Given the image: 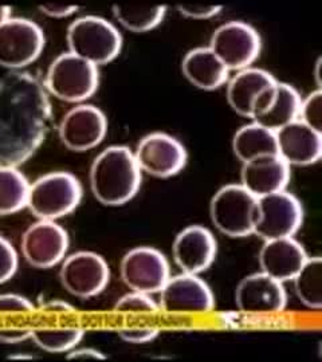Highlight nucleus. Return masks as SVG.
<instances>
[{
	"label": "nucleus",
	"mask_w": 322,
	"mask_h": 362,
	"mask_svg": "<svg viewBox=\"0 0 322 362\" xmlns=\"http://www.w3.org/2000/svg\"><path fill=\"white\" fill-rule=\"evenodd\" d=\"M45 34L33 21L8 18L0 26V66L21 70L31 65L45 49Z\"/></svg>",
	"instance_id": "obj_9"
},
{
	"label": "nucleus",
	"mask_w": 322,
	"mask_h": 362,
	"mask_svg": "<svg viewBox=\"0 0 322 362\" xmlns=\"http://www.w3.org/2000/svg\"><path fill=\"white\" fill-rule=\"evenodd\" d=\"M235 303L246 315H274L287 305L284 284L263 272L245 276L235 288Z\"/></svg>",
	"instance_id": "obj_17"
},
{
	"label": "nucleus",
	"mask_w": 322,
	"mask_h": 362,
	"mask_svg": "<svg viewBox=\"0 0 322 362\" xmlns=\"http://www.w3.org/2000/svg\"><path fill=\"white\" fill-rule=\"evenodd\" d=\"M85 336L84 330L66 329V330H33L31 339L34 344L49 353H69L77 348Z\"/></svg>",
	"instance_id": "obj_28"
},
{
	"label": "nucleus",
	"mask_w": 322,
	"mask_h": 362,
	"mask_svg": "<svg viewBox=\"0 0 322 362\" xmlns=\"http://www.w3.org/2000/svg\"><path fill=\"white\" fill-rule=\"evenodd\" d=\"M277 83L269 71L247 67L229 78L227 101L235 113L254 121L269 107Z\"/></svg>",
	"instance_id": "obj_7"
},
{
	"label": "nucleus",
	"mask_w": 322,
	"mask_h": 362,
	"mask_svg": "<svg viewBox=\"0 0 322 362\" xmlns=\"http://www.w3.org/2000/svg\"><path fill=\"white\" fill-rule=\"evenodd\" d=\"M69 52L103 66L115 61L122 50V35L110 22L100 16H82L67 28Z\"/></svg>",
	"instance_id": "obj_4"
},
{
	"label": "nucleus",
	"mask_w": 322,
	"mask_h": 362,
	"mask_svg": "<svg viewBox=\"0 0 322 362\" xmlns=\"http://www.w3.org/2000/svg\"><path fill=\"white\" fill-rule=\"evenodd\" d=\"M10 360H34L35 357L31 354H13L8 357Z\"/></svg>",
	"instance_id": "obj_41"
},
{
	"label": "nucleus",
	"mask_w": 322,
	"mask_h": 362,
	"mask_svg": "<svg viewBox=\"0 0 322 362\" xmlns=\"http://www.w3.org/2000/svg\"><path fill=\"white\" fill-rule=\"evenodd\" d=\"M121 278L132 291L159 293L171 276L164 254L154 247H136L124 255L120 266Z\"/></svg>",
	"instance_id": "obj_14"
},
{
	"label": "nucleus",
	"mask_w": 322,
	"mask_h": 362,
	"mask_svg": "<svg viewBox=\"0 0 322 362\" xmlns=\"http://www.w3.org/2000/svg\"><path fill=\"white\" fill-rule=\"evenodd\" d=\"M308 258L305 248L294 238L265 240L258 255L260 272L281 284L293 281Z\"/></svg>",
	"instance_id": "obj_20"
},
{
	"label": "nucleus",
	"mask_w": 322,
	"mask_h": 362,
	"mask_svg": "<svg viewBox=\"0 0 322 362\" xmlns=\"http://www.w3.org/2000/svg\"><path fill=\"white\" fill-rule=\"evenodd\" d=\"M321 66H322V58L320 57L318 59H317V62H316V66H314V81H316V83H317V86H318V89L321 90Z\"/></svg>",
	"instance_id": "obj_39"
},
{
	"label": "nucleus",
	"mask_w": 322,
	"mask_h": 362,
	"mask_svg": "<svg viewBox=\"0 0 322 362\" xmlns=\"http://www.w3.org/2000/svg\"><path fill=\"white\" fill-rule=\"evenodd\" d=\"M69 235L52 220H39L22 235V255L35 269H52L64 260L69 250Z\"/></svg>",
	"instance_id": "obj_15"
},
{
	"label": "nucleus",
	"mask_w": 322,
	"mask_h": 362,
	"mask_svg": "<svg viewBox=\"0 0 322 362\" xmlns=\"http://www.w3.org/2000/svg\"><path fill=\"white\" fill-rule=\"evenodd\" d=\"M208 47L229 71H241L257 61L262 50V39L254 27L232 21L214 31Z\"/></svg>",
	"instance_id": "obj_8"
},
{
	"label": "nucleus",
	"mask_w": 322,
	"mask_h": 362,
	"mask_svg": "<svg viewBox=\"0 0 322 362\" xmlns=\"http://www.w3.org/2000/svg\"><path fill=\"white\" fill-rule=\"evenodd\" d=\"M82 194V185L74 175L52 172L30 184L26 207L39 220L55 221L74 212Z\"/></svg>",
	"instance_id": "obj_3"
},
{
	"label": "nucleus",
	"mask_w": 322,
	"mask_h": 362,
	"mask_svg": "<svg viewBox=\"0 0 322 362\" xmlns=\"http://www.w3.org/2000/svg\"><path fill=\"white\" fill-rule=\"evenodd\" d=\"M59 279L64 290L78 298L101 294L110 279V270L105 259L91 251H79L62 260Z\"/></svg>",
	"instance_id": "obj_13"
},
{
	"label": "nucleus",
	"mask_w": 322,
	"mask_h": 362,
	"mask_svg": "<svg viewBox=\"0 0 322 362\" xmlns=\"http://www.w3.org/2000/svg\"><path fill=\"white\" fill-rule=\"evenodd\" d=\"M49 93L38 78L16 70L0 79V165L19 167L39 149L52 122Z\"/></svg>",
	"instance_id": "obj_1"
},
{
	"label": "nucleus",
	"mask_w": 322,
	"mask_h": 362,
	"mask_svg": "<svg viewBox=\"0 0 322 362\" xmlns=\"http://www.w3.org/2000/svg\"><path fill=\"white\" fill-rule=\"evenodd\" d=\"M218 243L208 228L192 224L176 235L172 245V257L181 272L199 275L215 262Z\"/></svg>",
	"instance_id": "obj_18"
},
{
	"label": "nucleus",
	"mask_w": 322,
	"mask_h": 362,
	"mask_svg": "<svg viewBox=\"0 0 322 362\" xmlns=\"http://www.w3.org/2000/svg\"><path fill=\"white\" fill-rule=\"evenodd\" d=\"M40 13L55 18V19H64L69 18L73 13L78 11V6H64V4H57V3H49V4H40L39 6Z\"/></svg>",
	"instance_id": "obj_35"
},
{
	"label": "nucleus",
	"mask_w": 322,
	"mask_h": 362,
	"mask_svg": "<svg viewBox=\"0 0 322 362\" xmlns=\"http://www.w3.org/2000/svg\"><path fill=\"white\" fill-rule=\"evenodd\" d=\"M176 8L183 16L188 19H197V21L211 19L223 10L222 6H205V4H178Z\"/></svg>",
	"instance_id": "obj_32"
},
{
	"label": "nucleus",
	"mask_w": 322,
	"mask_h": 362,
	"mask_svg": "<svg viewBox=\"0 0 322 362\" xmlns=\"http://www.w3.org/2000/svg\"><path fill=\"white\" fill-rule=\"evenodd\" d=\"M290 181V167L278 155L265 156L243 163L241 185L257 199L284 191Z\"/></svg>",
	"instance_id": "obj_21"
},
{
	"label": "nucleus",
	"mask_w": 322,
	"mask_h": 362,
	"mask_svg": "<svg viewBox=\"0 0 322 362\" xmlns=\"http://www.w3.org/2000/svg\"><path fill=\"white\" fill-rule=\"evenodd\" d=\"M115 310L118 313H130V314H148L160 310L159 305L151 297V294L132 291L120 298L115 305Z\"/></svg>",
	"instance_id": "obj_30"
},
{
	"label": "nucleus",
	"mask_w": 322,
	"mask_h": 362,
	"mask_svg": "<svg viewBox=\"0 0 322 362\" xmlns=\"http://www.w3.org/2000/svg\"><path fill=\"white\" fill-rule=\"evenodd\" d=\"M30 184L16 167L0 165V215H11L27 206Z\"/></svg>",
	"instance_id": "obj_27"
},
{
	"label": "nucleus",
	"mask_w": 322,
	"mask_h": 362,
	"mask_svg": "<svg viewBox=\"0 0 322 362\" xmlns=\"http://www.w3.org/2000/svg\"><path fill=\"white\" fill-rule=\"evenodd\" d=\"M66 357H67V360H88V358L106 360V356L103 354V351L93 349V348H81V349L74 348L67 353Z\"/></svg>",
	"instance_id": "obj_37"
},
{
	"label": "nucleus",
	"mask_w": 322,
	"mask_h": 362,
	"mask_svg": "<svg viewBox=\"0 0 322 362\" xmlns=\"http://www.w3.org/2000/svg\"><path fill=\"white\" fill-rule=\"evenodd\" d=\"M294 293L298 300L308 309L320 310L322 308V259H306L294 279Z\"/></svg>",
	"instance_id": "obj_26"
},
{
	"label": "nucleus",
	"mask_w": 322,
	"mask_h": 362,
	"mask_svg": "<svg viewBox=\"0 0 322 362\" xmlns=\"http://www.w3.org/2000/svg\"><path fill=\"white\" fill-rule=\"evenodd\" d=\"M304 223V208L286 189L258 199V219L254 235L263 240L293 238Z\"/></svg>",
	"instance_id": "obj_10"
},
{
	"label": "nucleus",
	"mask_w": 322,
	"mask_h": 362,
	"mask_svg": "<svg viewBox=\"0 0 322 362\" xmlns=\"http://www.w3.org/2000/svg\"><path fill=\"white\" fill-rule=\"evenodd\" d=\"M160 332L154 327H145V329H125V330H120L118 337L133 345H144V344H149L152 341H155L159 337Z\"/></svg>",
	"instance_id": "obj_33"
},
{
	"label": "nucleus",
	"mask_w": 322,
	"mask_h": 362,
	"mask_svg": "<svg viewBox=\"0 0 322 362\" xmlns=\"http://www.w3.org/2000/svg\"><path fill=\"white\" fill-rule=\"evenodd\" d=\"M301 100L299 93L292 85L278 82L269 107L253 122L271 132H277L298 119Z\"/></svg>",
	"instance_id": "obj_23"
},
{
	"label": "nucleus",
	"mask_w": 322,
	"mask_h": 362,
	"mask_svg": "<svg viewBox=\"0 0 322 362\" xmlns=\"http://www.w3.org/2000/svg\"><path fill=\"white\" fill-rule=\"evenodd\" d=\"M298 121L322 133V90L317 89L301 100Z\"/></svg>",
	"instance_id": "obj_29"
},
{
	"label": "nucleus",
	"mask_w": 322,
	"mask_h": 362,
	"mask_svg": "<svg viewBox=\"0 0 322 362\" xmlns=\"http://www.w3.org/2000/svg\"><path fill=\"white\" fill-rule=\"evenodd\" d=\"M43 85L55 98L69 104H81L98 89V67L71 52H64L52 61Z\"/></svg>",
	"instance_id": "obj_5"
},
{
	"label": "nucleus",
	"mask_w": 322,
	"mask_h": 362,
	"mask_svg": "<svg viewBox=\"0 0 322 362\" xmlns=\"http://www.w3.org/2000/svg\"><path fill=\"white\" fill-rule=\"evenodd\" d=\"M108 133V119L93 105L79 104L70 109L59 122L58 134L64 146L73 152H86L103 143Z\"/></svg>",
	"instance_id": "obj_16"
},
{
	"label": "nucleus",
	"mask_w": 322,
	"mask_h": 362,
	"mask_svg": "<svg viewBox=\"0 0 322 362\" xmlns=\"http://www.w3.org/2000/svg\"><path fill=\"white\" fill-rule=\"evenodd\" d=\"M11 13V8L7 6H0V26L10 18Z\"/></svg>",
	"instance_id": "obj_40"
},
{
	"label": "nucleus",
	"mask_w": 322,
	"mask_h": 362,
	"mask_svg": "<svg viewBox=\"0 0 322 362\" xmlns=\"http://www.w3.org/2000/svg\"><path fill=\"white\" fill-rule=\"evenodd\" d=\"M19 259L13 245L0 236V285L8 282L18 272Z\"/></svg>",
	"instance_id": "obj_31"
},
{
	"label": "nucleus",
	"mask_w": 322,
	"mask_h": 362,
	"mask_svg": "<svg viewBox=\"0 0 322 362\" xmlns=\"http://www.w3.org/2000/svg\"><path fill=\"white\" fill-rule=\"evenodd\" d=\"M277 155L289 167H309L322 157V133L301 121H294L275 132Z\"/></svg>",
	"instance_id": "obj_19"
},
{
	"label": "nucleus",
	"mask_w": 322,
	"mask_h": 362,
	"mask_svg": "<svg viewBox=\"0 0 322 362\" xmlns=\"http://www.w3.org/2000/svg\"><path fill=\"white\" fill-rule=\"evenodd\" d=\"M232 152L243 163L265 156L277 155L275 132L266 129L255 122L243 125L232 137Z\"/></svg>",
	"instance_id": "obj_24"
},
{
	"label": "nucleus",
	"mask_w": 322,
	"mask_h": 362,
	"mask_svg": "<svg viewBox=\"0 0 322 362\" xmlns=\"http://www.w3.org/2000/svg\"><path fill=\"white\" fill-rule=\"evenodd\" d=\"M31 329H15V330H0V342L6 345H16L31 339Z\"/></svg>",
	"instance_id": "obj_36"
},
{
	"label": "nucleus",
	"mask_w": 322,
	"mask_h": 362,
	"mask_svg": "<svg viewBox=\"0 0 322 362\" xmlns=\"http://www.w3.org/2000/svg\"><path fill=\"white\" fill-rule=\"evenodd\" d=\"M34 310V305L26 297L18 294L0 296V313H27Z\"/></svg>",
	"instance_id": "obj_34"
},
{
	"label": "nucleus",
	"mask_w": 322,
	"mask_h": 362,
	"mask_svg": "<svg viewBox=\"0 0 322 362\" xmlns=\"http://www.w3.org/2000/svg\"><path fill=\"white\" fill-rule=\"evenodd\" d=\"M142 173L129 148L122 145L109 146L91 164L93 196L108 207L124 206L139 192Z\"/></svg>",
	"instance_id": "obj_2"
},
{
	"label": "nucleus",
	"mask_w": 322,
	"mask_h": 362,
	"mask_svg": "<svg viewBox=\"0 0 322 362\" xmlns=\"http://www.w3.org/2000/svg\"><path fill=\"white\" fill-rule=\"evenodd\" d=\"M159 294L160 310L172 315L207 314L215 308V298L209 286L193 274L181 272L169 276Z\"/></svg>",
	"instance_id": "obj_12"
},
{
	"label": "nucleus",
	"mask_w": 322,
	"mask_h": 362,
	"mask_svg": "<svg viewBox=\"0 0 322 362\" xmlns=\"http://www.w3.org/2000/svg\"><path fill=\"white\" fill-rule=\"evenodd\" d=\"M113 15L118 23L132 33H148L159 26L167 13V6L115 4Z\"/></svg>",
	"instance_id": "obj_25"
},
{
	"label": "nucleus",
	"mask_w": 322,
	"mask_h": 362,
	"mask_svg": "<svg viewBox=\"0 0 322 362\" xmlns=\"http://www.w3.org/2000/svg\"><path fill=\"white\" fill-rule=\"evenodd\" d=\"M181 73L200 90H217L229 82L230 71L209 47H196L181 61Z\"/></svg>",
	"instance_id": "obj_22"
},
{
	"label": "nucleus",
	"mask_w": 322,
	"mask_h": 362,
	"mask_svg": "<svg viewBox=\"0 0 322 362\" xmlns=\"http://www.w3.org/2000/svg\"><path fill=\"white\" fill-rule=\"evenodd\" d=\"M43 308L49 311H59V313H67V311L74 310V308L71 305H69L67 302H64L61 299H54L47 302L46 305H43Z\"/></svg>",
	"instance_id": "obj_38"
},
{
	"label": "nucleus",
	"mask_w": 322,
	"mask_h": 362,
	"mask_svg": "<svg viewBox=\"0 0 322 362\" xmlns=\"http://www.w3.org/2000/svg\"><path fill=\"white\" fill-rule=\"evenodd\" d=\"M209 216L217 230L229 238L254 235L258 199L241 184L224 185L211 199Z\"/></svg>",
	"instance_id": "obj_6"
},
{
	"label": "nucleus",
	"mask_w": 322,
	"mask_h": 362,
	"mask_svg": "<svg viewBox=\"0 0 322 362\" xmlns=\"http://www.w3.org/2000/svg\"><path fill=\"white\" fill-rule=\"evenodd\" d=\"M133 156L142 172L157 179L179 175L188 163L185 146L176 137L160 132L144 136Z\"/></svg>",
	"instance_id": "obj_11"
}]
</instances>
